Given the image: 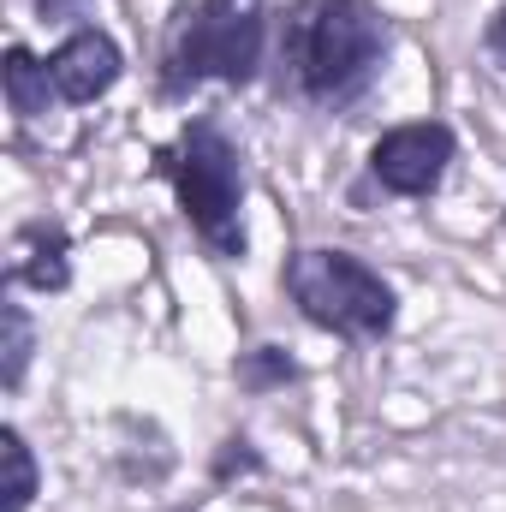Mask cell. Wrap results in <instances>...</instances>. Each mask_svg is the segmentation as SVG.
Returning <instances> with one entry per match:
<instances>
[{
  "label": "cell",
  "instance_id": "6da1fadb",
  "mask_svg": "<svg viewBox=\"0 0 506 512\" xmlns=\"http://www.w3.org/2000/svg\"><path fill=\"white\" fill-rule=\"evenodd\" d=\"M387 24L370 0H298L280 30V66L316 108L358 102L381 72Z\"/></svg>",
  "mask_w": 506,
  "mask_h": 512
},
{
  "label": "cell",
  "instance_id": "7a4b0ae2",
  "mask_svg": "<svg viewBox=\"0 0 506 512\" xmlns=\"http://www.w3.org/2000/svg\"><path fill=\"white\" fill-rule=\"evenodd\" d=\"M161 179L179 197V215L191 221V233L209 245V256L239 262L245 256V161L239 143L215 120H191L161 155H155Z\"/></svg>",
  "mask_w": 506,
  "mask_h": 512
},
{
  "label": "cell",
  "instance_id": "3957f363",
  "mask_svg": "<svg viewBox=\"0 0 506 512\" xmlns=\"http://www.w3.org/2000/svg\"><path fill=\"white\" fill-rule=\"evenodd\" d=\"M280 286H286V298L298 304V316L310 328L340 334V340H387L393 322H399V292L364 256L340 251V245L286 256Z\"/></svg>",
  "mask_w": 506,
  "mask_h": 512
},
{
  "label": "cell",
  "instance_id": "277c9868",
  "mask_svg": "<svg viewBox=\"0 0 506 512\" xmlns=\"http://www.w3.org/2000/svg\"><path fill=\"white\" fill-rule=\"evenodd\" d=\"M268 54V12L262 0H197L173 18L161 48V84L197 90V84H251Z\"/></svg>",
  "mask_w": 506,
  "mask_h": 512
},
{
  "label": "cell",
  "instance_id": "5b68a950",
  "mask_svg": "<svg viewBox=\"0 0 506 512\" xmlns=\"http://www.w3.org/2000/svg\"><path fill=\"white\" fill-rule=\"evenodd\" d=\"M453 155H459L453 126H441V120H411V126H393V131L376 137L370 173H376L381 191H393V197H429V191H441Z\"/></svg>",
  "mask_w": 506,
  "mask_h": 512
},
{
  "label": "cell",
  "instance_id": "8992f818",
  "mask_svg": "<svg viewBox=\"0 0 506 512\" xmlns=\"http://www.w3.org/2000/svg\"><path fill=\"white\" fill-rule=\"evenodd\" d=\"M120 72H126V54H120V42H114L108 30H96V24L72 30V36L48 54L54 96H60V102H72V108L102 102V96L120 84Z\"/></svg>",
  "mask_w": 506,
  "mask_h": 512
},
{
  "label": "cell",
  "instance_id": "52a82bcc",
  "mask_svg": "<svg viewBox=\"0 0 506 512\" xmlns=\"http://www.w3.org/2000/svg\"><path fill=\"white\" fill-rule=\"evenodd\" d=\"M6 286H30V292H66L72 286V233L60 221H30L12 233L6 256Z\"/></svg>",
  "mask_w": 506,
  "mask_h": 512
},
{
  "label": "cell",
  "instance_id": "ba28073f",
  "mask_svg": "<svg viewBox=\"0 0 506 512\" xmlns=\"http://www.w3.org/2000/svg\"><path fill=\"white\" fill-rule=\"evenodd\" d=\"M0 90H6V108H12L18 120H42V114H48V102H54L48 60H36L24 42H12V48H6V60H0Z\"/></svg>",
  "mask_w": 506,
  "mask_h": 512
},
{
  "label": "cell",
  "instance_id": "9c48e42d",
  "mask_svg": "<svg viewBox=\"0 0 506 512\" xmlns=\"http://www.w3.org/2000/svg\"><path fill=\"white\" fill-rule=\"evenodd\" d=\"M0 465H6V483H0V512H30L36 489H42V471H36V453L24 441L18 423L0 429Z\"/></svg>",
  "mask_w": 506,
  "mask_h": 512
},
{
  "label": "cell",
  "instance_id": "30bf717a",
  "mask_svg": "<svg viewBox=\"0 0 506 512\" xmlns=\"http://www.w3.org/2000/svg\"><path fill=\"white\" fill-rule=\"evenodd\" d=\"M0 382L18 387L24 382V370H30V346H36V328H30V310L18 304V298H6L0 304Z\"/></svg>",
  "mask_w": 506,
  "mask_h": 512
},
{
  "label": "cell",
  "instance_id": "8fae6325",
  "mask_svg": "<svg viewBox=\"0 0 506 512\" xmlns=\"http://www.w3.org/2000/svg\"><path fill=\"white\" fill-rule=\"evenodd\" d=\"M298 370H292V358L280 352V346H256V352H245V364H239V382L245 387H280L292 382Z\"/></svg>",
  "mask_w": 506,
  "mask_h": 512
},
{
  "label": "cell",
  "instance_id": "7c38bea8",
  "mask_svg": "<svg viewBox=\"0 0 506 512\" xmlns=\"http://www.w3.org/2000/svg\"><path fill=\"white\" fill-rule=\"evenodd\" d=\"M489 48H495V54L506 60V6L495 12V18H489Z\"/></svg>",
  "mask_w": 506,
  "mask_h": 512
}]
</instances>
